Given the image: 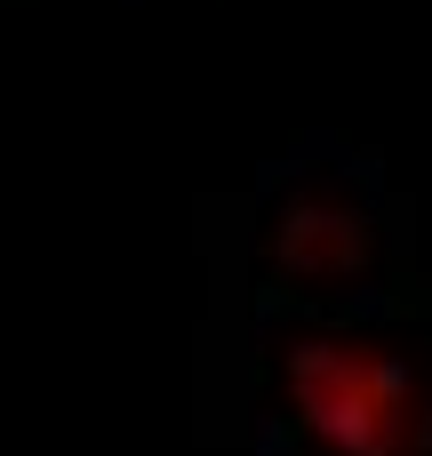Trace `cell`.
I'll return each mask as SVG.
<instances>
[{
    "mask_svg": "<svg viewBox=\"0 0 432 456\" xmlns=\"http://www.w3.org/2000/svg\"><path fill=\"white\" fill-rule=\"evenodd\" d=\"M289 401L313 441L337 456H401L409 449V377L369 345H305L289 353Z\"/></svg>",
    "mask_w": 432,
    "mask_h": 456,
    "instance_id": "obj_1",
    "label": "cell"
}]
</instances>
